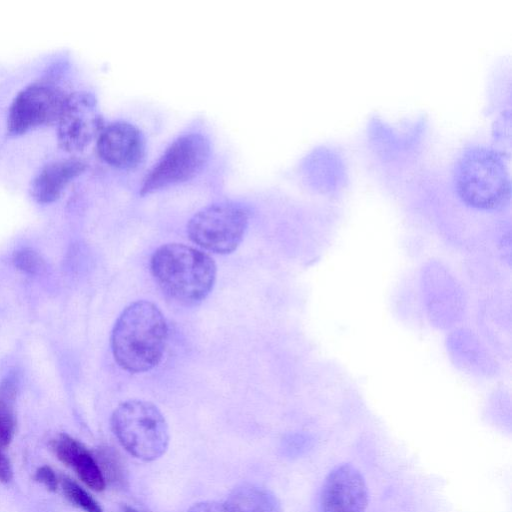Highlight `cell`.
<instances>
[{
  "mask_svg": "<svg viewBox=\"0 0 512 512\" xmlns=\"http://www.w3.org/2000/svg\"><path fill=\"white\" fill-rule=\"evenodd\" d=\"M168 336L163 313L150 301L128 305L111 333V349L117 364L130 373L151 370L161 361Z\"/></svg>",
  "mask_w": 512,
  "mask_h": 512,
  "instance_id": "cell-1",
  "label": "cell"
},
{
  "mask_svg": "<svg viewBox=\"0 0 512 512\" xmlns=\"http://www.w3.org/2000/svg\"><path fill=\"white\" fill-rule=\"evenodd\" d=\"M150 270L162 292L183 306L202 302L216 279L213 259L182 243H168L156 249L150 260Z\"/></svg>",
  "mask_w": 512,
  "mask_h": 512,
  "instance_id": "cell-2",
  "label": "cell"
},
{
  "mask_svg": "<svg viewBox=\"0 0 512 512\" xmlns=\"http://www.w3.org/2000/svg\"><path fill=\"white\" fill-rule=\"evenodd\" d=\"M453 183L467 206L481 211L504 208L511 198V180L502 155L484 145L465 149L455 163Z\"/></svg>",
  "mask_w": 512,
  "mask_h": 512,
  "instance_id": "cell-3",
  "label": "cell"
},
{
  "mask_svg": "<svg viewBox=\"0 0 512 512\" xmlns=\"http://www.w3.org/2000/svg\"><path fill=\"white\" fill-rule=\"evenodd\" d=\"M111 427L123 448L137 459L153 461L169 444V429L161 411L151 402L128 400L117 406Z\"/></svg>",
  "mask_w": 512,
  "mask_h": 512,
  "instance_id": "cell-4",
  "label": "cell"
},
{
  "mask_svg": "<svg viewBox=\"0 0 512 512\" xmlns=\"http://www.w3.org/2000/svg\"><path fill=\"white\" fill-rule=\"evenodd\" d=\"M249 214L239 203L225 201L211 204L196 214L187 224L191 241L217 254H229L237 249L248 226Z\"/></svg>",
  "mask_w": 512,
  "mask_h": 512,
  "instance_id": "cell-5",
  "label": "cell"
},
{
  "mask_svg": "<svg viewBox=\"0 0 512 512\" xmlns=\"http://www.w3.org/2000/svg\"><path fill=\"white\" fill-rule=\"evenodd\" d=\"M210 150V143L202 134L190 133L178 137L147 173L141 194L194 178L207 163Z\"/></svg>",
  "mask_w": 512,
  "mask_h": 512,
  "instance_id": "cell-6",
  "label": "cell"
},
{
  "mask_svg": "<svg viewBox=\"0 0 512 512\" xmlns=\"http://www.w3.org/2000/svg\"><path fill=\"white\" fill-rule=\"evenodd\" d=\"M68 95L51 83L36 82L25 87L10 106L9 133L20 135L40 126L57 124Z\"/></svg>",
  "mask_w": 512,
  "mask_h": 512,
  "instance_id": "cell-7",
  "label": "cell"
},
{
  "mask_svg": "<svg viewBox=\"0 0 512 512\" xmlns=\"http://www.w3.org/2000/svg\"><path fill=\"white\" fill-rule=\"evenodd\" d=\"M57 127L62 149L79 152L86 148L104 127L95 97L88 92L69 94Z\"/></svg>",
  "mask_w": 512,
  "mask_h": 512,
  "instance_id": "cell-8",
  "label": "cell"
},
{
  "mask_svg": "<svg viewBox=\"0 0 512 512\" xmlns=\"http://www.w3.org/2000/svg\"><path fill=\"white\" fill-rule=\"evenodd\" d=\"M368 491L361 473L350 464H341L327 475L320 493L319 512H363Z\"/></svg>",
  "mask_w": 512,
  "mask_h": 512,
  "instance_id": "cell-9",
  "label": "cell"
},
{
  "mask_svg": "<svg viewBox=\"0 0 512 512\" xmlns=\"http://www.w3.org/2000/svg\"><path fill=\"white\" fill-rule=\"evenodd\" d=\"M96 140L99 157L113 167L131 169L138 166L144 158V136L132 123H110L103 127Z\"/></svg>",
  "mask_w": 512,
  "mask_h": 512,
  "instance_id": "cell-10",
  "label": "cell"
},
{
  "mask_svg": "<svg viewBox=\"0 0 512 512\" xmlns=\"http://www.w3.org/2000/svg\"><path fill=\"white\" fill-rule=\"evenodd\" d=\"M56 457L74 469L78 477L95 491L105 489L106 481L96 458L76 439L61 433L51 441Z\"/></svg>",
  "mask_w": 512,
  "mask_h": 512,
  "instance_id": "cell-11",
  "label": "cell"
},
{
  "mask_svg": "<svg viewBox=\"0 0 512 512\" xmlns=\"http://www.w3.org/2000/svg\"><path fill=\"white\" fill-rule=\"evenodd\" d=\"M86 164L78 158L51 162L41 169L31 183V195L38 203L57 200L66 186L78 177Z\"/></svg>",
  "mask_w": 512,
  "mask_h": 512,
  "instance_id": "cell-12",
  "label": "cell"
},
{
  "mask_svg": "<svg viewBox=\"0 0 512 512\" xmlns=\"http://www.w3.org/2000/svg\"><path fill=\"white\" fill-rule=\"evenodd\" d=\"M17 387L8 378L0 384V446L7 447L12 442L16 430L15 400Z\"/></svg>",
  "mask_w": 512,
  "mask_h": 512,
  "instance_id": "cell-13",
  "label": "cell"
},
{
  "mask_svg": "<svg viewBox=\"0 0 512 512\" xmlns=\"http://www.w3.org/2000/svg\"><path fill=\"white\" fill-rule=\"evenodd\" d=\"M228 501L244 512H277L271 497L254 487H243L235 491Z\"/></svg>",
  "mask_w": 512,
  "mask_h": 512,
  "instance_id": "cell-14",
  "label": "cell"
},
{
  "mask_svg": "<svg viewBox=\"0 0 512 512\" xmlns=\"http://www.w3.org/2000/svg\"><path fill=\"white\" fill-rule=\"evenodd\" d=\"M61 486L66 498L85 512H103L98 502L78 483L69 477L61 478Z\"/></svg>",
  "mask_w": 512,
  "mask_h": 512,
  "instance_id": "cell-15",
  "label": "cell"
},
{
  "mask_svg": "<svg viewBox=\"0 0 512 512\" xmlns=\"http://www.w3.org/2000/svg\"><path fill=\"white\" fill-rule=\"evenodd\" d=\"M106 480L118 482L122 479V469L116 455L110 449H101L95 457Z\"/></svg>",
  "mask_w": 512,
  "mask_h": 512,
  "instance_id": "cell-16",
  "label": "cell"
},
{
  "mask_svg": "<svg viewBox=\"0 0 512 512\" xmlns=\"http://www.w3.org/2000/svg\"><path fill=\"white\" fill-rule=\"evenodd\" d=\"M13 261L18 269L28 274L38 273L43 268V261L40 256L30 249L17 251Z\"/></svg>",
  "mask_w": 512,
  "mask_h": 512,
  "instance_id": "cell-17",
  "label": "cell"
},
{
  "mask_svg": "<svg viewBox=\"0 0 512 512\" xmlns=\"http://www.w3.org/2000/svg\"><path fill=\"white\" fill-rule=\"evenodd\" d=\"M188 512H244L230 501H207L193 505Z\"/></svg>",
  "mask_w": 512,
  "mask_h": 512,
  "instance_id": "cell-18",
  "label": "cell"
},
{
  "mask_svg": "<svg viewBox=\"0 0 512 512\" xmlns=\"http://www.w3.org/2000/svg\"><path fill=\"white\" fill-rule=\"evenodd\" d=\"M34 479L43 484L49 491H56L58 488V479L53 469L47 465L39 467L34 475Z\"/></svg>",
  "mask_w": 512,
  "mask_h": 512,
  "instance_id": "cell-19",
  "label": "cell"
},
{
  "mask_svg": "<svg viewBox=\"0 0 512 512\" xmlns=\"http://www.w3.org/2000/svg\"><path fill=\"white\" fill-rule=\"evenodd\" d=\"M13 477V471L10 461L5 456L0 448V481L7 483L10 482Z\"/></svg>",
  "mask_w": 512,
  "mask_h": 512,
  "instance_id": "cell-20",
  "label": "cell"
},
{
  "mask_svg": "<svg viewBox=\"0 0 512 512\" xmlns=\"http://www.w3.org/2000/svg\"><path fill=\"white\" fill-rule=\"evenodd\" d=\"M124 512H138L137 510H135L134 508L132 507H129V506H125L124 507Z\"/></svg>",
  "mask_w": 512,
  "mask_h": 512,
  "instance_id": "cell-21",
  "label": "cell"
}]
</instances>
